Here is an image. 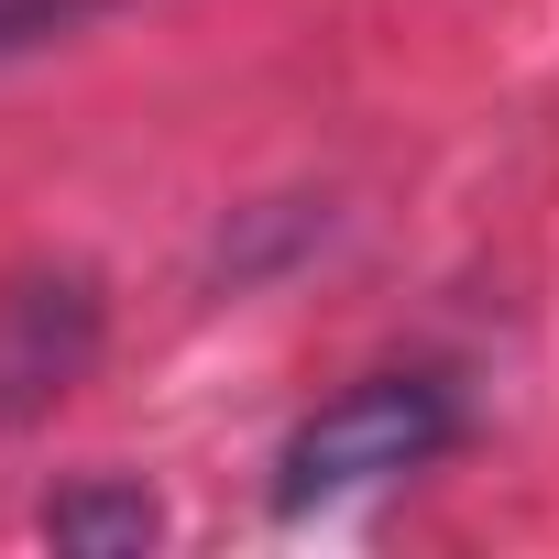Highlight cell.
<instances>
[{"instance_id": "2", "label": "cell", "mask_w": 559, "mask_h": 559, "mask_svg": "<svg viewBox=\"0 0 559 559\" xmlns=\"http://www.w3.org/2000/svg\"><path fill=\"white\" fill-rule=\"evenodd\" d=\"M88 341H99V308H88L78 274H67V286L0 297V417H23V406L67 395V373L88 362Z\"/></svg>"}, {"instance_id": "3", "label": "cell", "mask_w": 559, "mask_h": 559, "mask_svg": "<svg viewBox=\"0 0 559 559\" xmlns=\"http://www.w3.org/2000/svg\"><path fill=\"white\" fill-rule=\"evenodd\" d=\"M165 515H154V493H67V504H45V537H67V548H143Z\"/></svg>"}, {"instance_id": "4", "label": "cell", "mask_w": 559, "mask_h": 559, "mask_svg": "<svg viewBox=\"0 0 559 559\" xmlns=\"http://www.w3.org/2000/svg\"><path fill=\"white\" fill-rule=\"evenodd\" d=\"M88 12H110V0H0V56H12V45H45V34H78Z\"/></svg>"}, {"instance_id": "1", "label": "cell", "mask_w": 559, "mask_h": 559, "mask_svg": "<svg viewBox=\"0 0 559 559\" xmlns=\"http://www.w3.org/2000/svg\"><path fill=\"white\" fill-rule=\"evenodd\" d=\"M450 428H461V417H450V384H439V373H362V384H341V395L286 439V461H274V504L308 515V504L373 493V483L439 461Z\"/></svg>"}]
</instances>
